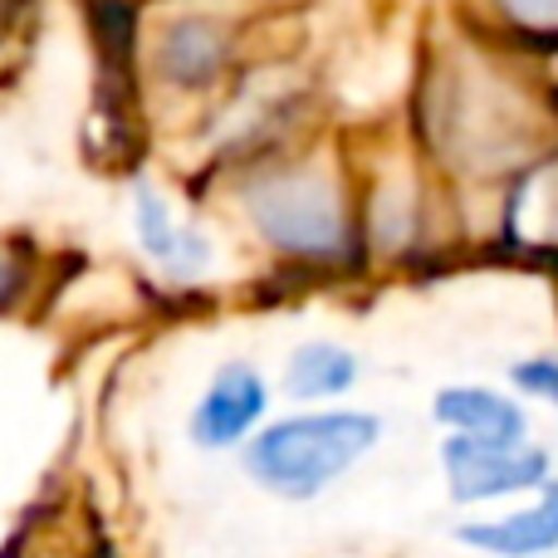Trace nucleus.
<instances>
[{
    "label": "nucleus",
    "instance_id": "obj_12",
    "mask_svg": "<svg viewBox=\"0 0 558 558\" xmlns=\"http://www.w3.org/2000/svg\"><path fill=\"white\" fill-rule=\"evenodd\" d=\"M505 20L530 39H558V0H500Z\"/></svg>",
    "mask_w": 558,
    "mask_h": 558
},
{
    "label": "nucleus",
    "instance_id": "obj_2",
    "mask_svg": "<svg viewBox=\"0 0 558 558\" xmlns=\"http://www.w3.org/2000/svg\"><path fill=\"white\" fill-rule=\"evenodd\" d=\"M245 206H251V221L260 226V235L279 255H294V260L308 265H338L353 251L348 206L324 172H308V167L270 172L251 186Z\"/></svg>",
    "mask_w": 558,
    "mask_h": 558
},
{
    "label": "nucleus",
    "instance_id": "obj_8",
    "mask_svg": "<svg viewBox=\"0 0 558 558\" xmlns=\"http://www.w3.org/2000/svg\"><path fill=\"white\" fill-rule=\"evenodd\" d=\"M357 377H363V363L353 348L333 343V338H308L284 363V392L294 402H333V397L353 392Z\"/></svg>",
    "mask_w": 558,
    "mask_h": 558
},
{
    "label": "nucleus",
    "instance_id": "obj_6",
    "mask_svg": "<svg viewBox=\"0 0 558 558\" xmlns=\"http://www.w3.org/2000/svg\"><path fill=\"white\" fill-rule=\"evenodd\" d=\"M432 416L441 432L475 441H530V412L510 392L481 383H456L432 397Z\"/></svg>",
    "mask_w": 558,
    "mask_h": 558
},
{
    "label": "nucleus",
    "instance_id": "obj_7",
    "mask_svg": "<svg viewBox=\"0 0 558 558\" xmlns=\"http://www.w3.org/2000/svg\"><path fill=\"white\" fill-rule=\"evenodd\" d=\"M133 226H137V245L143 255L172 279H196L211 270V241H206L196 226L177 221L172 206L153 192V186H137L133 196Z\"/></svg>",
    "mask_w": 558,
    "mask_h": 558
},
{
    "label": "nucleus",
    "instance_id": "obj_10",
    "mask_svg": "<svg viewBox=\"0 0 558 558\" xmlns=\"http://www.w3.org/2000/svg\"><path fill=\"white\" fill-rule=\"evenodd\" d=\"M221 59H226V45L206 20L177 25L162 45V69H167V78H177V84H206V78H216Z\"/></svg>",
    "mask_w": 558,
    "mask_h": 558
},
{
    "label": "nucleus",
    "instance_id": "obj_5",
    "mask_svg": "<svg viewBox=\"0 0 558 558\" xmlns=\"http://www.w3.org/2000/svg\"><path fill=\"white\" fill-rule=\"evenodd\" d=\"M456 539L485 558H549V554H558V475H549V485L534 495V505L490 514V520H471L456 530Z\"/></svg>",
    "mask_w": 558,
    "mask_h": 558
},
{
    "label": "nucleus",
    "instance_id": "obj_3",
    "mask_svg": "<svg viewBox=\"0 0 558 558\" xmlns=\"http://www.w3.org/2000/svg\"><path fill=\"white\" fill-rule=\"evenodd\" d=\"M554 475V456L530 441H441V481L456 505H510L520 495H539Z\"/></svg>",
    "mask_w": 558,
    "mask_h": 558
},
{
    "label": "nucleus",
    "instance_id": "obj_1",
    "mask_svg": "<svg viewBox=\"0 0 558 558\" xmlns=\"http://www.w3.org/2000/svg\"><path fill=\"white\" fill-rule=\"evenodd\" d=\"M377 441H383V422L373 412H353V407L299 412L260 426L245 441V471L279 500H314L357 461H367Z\"/></svg>",
    "mask_w": 558,
    "mask_h": 558
},
{
    "label": "nucleus",
    "instance_id": "obj_4",
    "mask_svg": "<svg viewBox=\"0 0 558 558\" xmlns=\"http://www.w3.org/2000/svg\"><path fill=\"white\" fill-rule=\"evenodd\" d=\"M265 412H270V383L251 363H221L196 397L186 436L196 451H241L260 432Z\"/></svg>",
    "mask_w": 558,
    "mask_h": 558
},
{
    "label": "nucleus",
    "instance_id": "obj_11",
    "mask_svg": "<svg viewBox=\"0 0 558 558\" xmlns=\"http://www.w3.org/2000/svg\"><path fill=\"white\" fill-rule=\"evenodd\" d=\"M510 383L520 387L524 397H539L558 412V357L554 353H534V357H520L510 363Z\"/></svg>",
    "mask_w": 558,
    "mask_h": 558
},
{
    "label": "nucleus",
    "instance_id": "obj_13",
    "mask_svg": "<svg viewBox=\"0 0 558 558\" xmlns=\"http://www.w3.org/2000/svg\"><path fill=\"white\" fill-rule=\"evenodd\" d=\"M20 289H25V270H20L15 255L0 251V308H10L20 299Z\"/></svg>",
    "mask_w": 558,
    "mask_h": 558
},
{
    "label": "nucleus",
    "instance_id": "obj_9",
    "mask_svg": "<svg viewBox=\"0 0 558 558\" xmlns=\"http://www.w3.org/2000/svg\"><path fill=\"white\" fill-rule=\"evenodd\" d=\"M510 231L520 245L530 251H554L558 245V162L534 167L520 182V196H514L510 211Z\"/></svg>",
    "mask_w": 558,
    "mask_h": 558
}]
</instances>
